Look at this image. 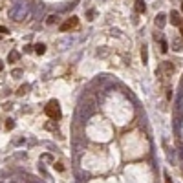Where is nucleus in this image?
<instances>
[{
  "mask_svg": "<svg viewBox=\"0 0 183 183\" xmlns=\"http://www.w3.org/2000/svg\"><path fill=\"white\" fill-rule=\"evenodd\" d=\"M31 17V4L26 0H19L13 4V8L9 9V19H13L15 22H22L26 19Z\"/></svg>",
  "mask_w": 183,
  "mask_h": 183,
  "instance_id": "nucleus-1",
  "label": "nucleus"
},
{
  "mask_svg": "<svg viewBox=\"0 0 183 183\" xmlns=\"http://www.w3.org/2000/svg\"><path fill=\"white\" fill-rule=\"evenodd\" d=\"M46 116L50 119H61V106H59V101H55V99H51L48 105H46Z\"/></svg>",
  "mask_w": 183,
  "mask_h": 183,
  "instance_id": "nucleus-2",
  "label": "nucleus"
},
{
  "mask_svg": "<svg viewBox=\"0 0 183 183\" xmlns=\"http://www.w3.org/2000/svg\"><path fill=\"white\" fill-rule=\"evenodd\" d=\"M75 24H77V17H72L68 22H64V24L61 26V31H68V30H70V28H73Z\"/></svg>",
  "mask_w": 183,
  "mask_h": 183,
  "instance_id": "nucleus-3",
  "label": "nucleus"
},
{
  "mask_svg": "<svg viewBox=\"0 0 183 183\" xmlns=\"http://www.w3.org/2000/svg\"><path fill=\"white\" fill-rule=\"evenodd\" d=\"M167 24V15L165 13H158V17H156V26L158 28H163Z\"/></svg>",
  "mask_w": 183,
  "mask_h": 183,
  "instance_id": "nucleus-4",
  "label": "nucleus"
},
{
  "mask_svg": "<svg viewBox=\"0 0 183 183\" xmlns=\"http://www.w3.org/2000/svg\"><path fill=\"white\" fill-rule=\"evenodd\" d=\"M170 22L174 26H180L181 24V19H180V13L178 11H170Z\"/></svg>",
  "mask_w": 183,
  "mask_h": 183,
  "instance_id": "nucleus-5",
  "label": "nucleus"
},
{
  "mask_svg": "<svg viewBox=\"0 0 183 183\" xmlns=\"http://www.w3.org/2000/svg\"><path fill=\"white\" fill-rule=\"evenodd\" d=\"M136 9H137V13H145V9H147L145 0H136Z\"/></svg>",
  "mask_w": 183,
  "mask_h": 183,
  "instance_id": "nucleus-6",
  "label": "nucleus"
},
{
  "mask_svg": "<svg viewBox=\"0 0 183 183\" xmlns=\"http://www.w3.org/2000/svg\"><path fill=\"white\" fill-rule=\"evenodd\" d=\"M19 59H20V53L19 51H9V55H8V61L9 62H17Z\"/></svg>",
  "mask_w": 183,
  "mask_h": 183,
  "instance_id": "nucleus-7",
  "label": "nucleus"
},
{
  "mask_svg": "<svg viewBox=\"0 0 183 183\" xmlns=\"http://www.w3.org/2000/svg\"><path fill=\"white\" fill-rule=\"evenodd\" d=\"M141 61H143V64L148 62V50H147V46H143V50H141Z\"/></svg>",
  "mask_w": 183,
  "mask_h": 183,
  "instance_id": "nucleus-8",
  "label": "nucleus"
},
{
  "mask_svg": "<svg viewBox=\"0 0 183 183\" xmlns=\"http://www.w3.org/2000/svg\"><path fill=\"white\" fill-rule=\"evenodd\" d=\"M35 53L44 55L46 53V46H44V44H37V46H35Z\"/></svg>",
  "mask_w": 183,
  "mask_h": 183,
  "instance_id": "nucleus-9",
  "label": "nucleus"
},
{
  "mask_svg": "<svg viewBox=\"0 0 183 183\" xmlns=\"http://www.w3.org/2000/svg\"><path fill=\"white\" fill-rule=\"evenodd\" d=\"M167 50H169V46H167V40H163V39H161V51H163V53H167Z\"/></svg>",
  "mask_w": 183,
  "mask_h": 183,
  "instance_id": "nucleus-10",
  "label": "nucleus"
},
{
  "mask_svg": "<svg viewBox=\"0 0 183 183\" xmlns=\"http://www.w3.org/2000/svg\"><path fill=\"white\" fill-rule=\"evenodd\" d=\"M13 126H15V123H13L11 119H8V123H6V128H8V130H11Z\"/></svg>",
  "mask_w": 183,
  "mask_h": 183,
  "instance_id": "nucleus-11",
  "label": "nucleus"
},
{
  "mask_svg": "<svg viewBox=\"0 0 183 183\" xmlns=\"http://www.w3.org/2000/svg\"><path fill=\"white\" fill-rule=\"evenodd\" d=\"M48 24H53V22H57V17H55V15H51V17H48Z\"/></svg>",
  "mask_w": 183,
  "mask_h": 183,
  "instance_id": "nucleus-12",
  "label": "nucleus"
},
{
  "mask_svg": "<svg viewBox=\"0 0 183 183\" xmlns=\"http://www.w3.org/2000/svg\"><path fill=\"white\" fill-rule=\"evenodd\" d=\"M26 90H28V86H20V90H19V95H24V94H26Z\"/></svg>",
  "mask_w": 183,
  "mask_h": 183,
  "instance_id": "nucleus-13",
  "label": "nucleus"
},
{
  "mask_svg": "<svg viewBox=\"0 0 183 183\" xmlns=\"http://www.w3.org/2000/svg\"><path fill=\"white\" fill-rule=\"evenodd\" d=\"M55 169H57V170H64V167H62V163H55Z\"/></svg>",
  "mask_w": 183,
  "mask_h": 183,
  "instance_id": "nucleus-14",
  "label": "nucleus"
},
{
  "mask_svg": "<svg viewBox=\"0 0 183 183\" xmlns=\"http://www.w3.org/2000/svg\"><path fill=\"white\" fill-rule=\"evenodd\" d=\"M165 183H172V180H170V176H169V174H165Z\"/></svg>",
  "mask_w": 183,
  "mask_h": 183,
  "instance_id": "nucleus-15",
  "label": "nucleus"
},
{
  "mask_svg": "<svg viewBox=\"0 0 183 183\" xmlns=\"http://www.w3.org/2000/svg\"><path fill=\"white\" fill-rule=\"evenodd\" d=\"M0 33H8V28H4V26H0Z\"/></svg>",
  "mask_w": 183,
  "mask_h": 183,
  "instance_id": "nucleus-16",
  "label": "nucleus"
},
{
  "mask_svg": "<svg viewBox=\"0 0 183 183\" xmlns=\"http://www.w3.org/2000/svg\"><path fill=\"white\" fill-rule=\"evenodd\" d=\"M2 70H4V62H2V61H0V72H2Z\"/></svg>",
  "mask_w": 183,
  "mask_h": 183,
  "instance_id": "nucleus-17",
  "label": "nucleus"
},
{
  "mask_svg": "<svg viewBox=\"0 0 183 183\" xmlns=\"http://www.w3.org/2000/svg\"><path fill=\"white\" fill-rule=\"evenodd\" d=\"M181 11H183V4H181Z\"/></svg>",
  "mask_w": 183,
  "mask_h": 183,
  "instance_id": "nucleus-18",
  "label": "nucleus"
}]
</instances>
